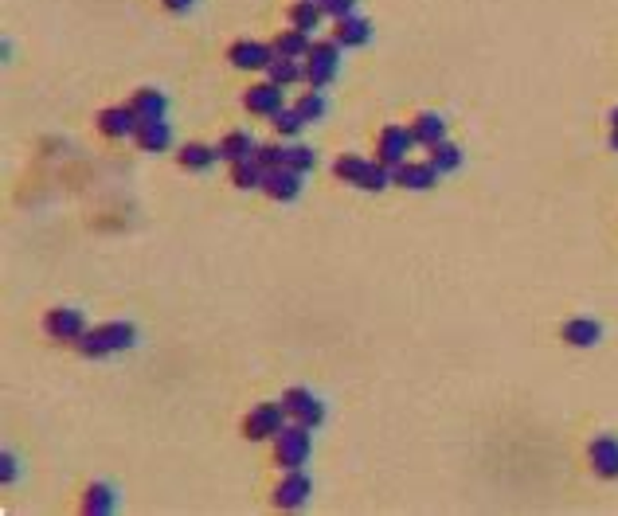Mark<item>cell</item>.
Instances as JSON below:
<instances>
[{
	"label": "cell",
	"mask_w": 618,
	"mask_h": 516,
	"mask_svg": "<svg viewBox=\"0 0 618 516\" xmlns=\"http://www.w3.org/2000/svg\"><path fill=\"white\" fill-rule=\"evenodd\" d=\"M215 160H220V149H212V145H184V149H180V165L192 168V172L212 168Z\"/></svg>",
	"instance_id": "4316f807"
},
{
	"label": "cell",
	"mask_w": 618,
	"mask_h": 516,
	"mask_svg": "<svg viewBox=\"0 0 618 516\" xmlns=\"http://www.w3.org/2000/svg\"><path fill=\"white\" fill-rule=\"evenodd\" d=\"M309 458V426L294 423V426H282L274 434V466L282 469H301Z\"/></svg>",
	"instance_id": "7a4b0ae2"
},
{
	"label": "cell",
	"mask_w": 618,
	"mask_h": 516,
	"mask_svg": "<svg viewBox=\"0 0 618 516\" xmlns=\"http://www.w3.org/2000/svg\"><path fill=\"white\" fill-rule=\"evenodd\" d=\"M192 4H196V0H165V8H172V13H188Z\"/></svg>",
	"instance_id": "e575fe53"
},
{
	"label": "cell",
	"mask_w": 618,
	"mask_h": 516,
	"mask_svg": "<svg viewBox=\"0 0 618 516\" xmlns=\"http://www.w3.org/2000/svg\"><path fill=\"white\" fill-rule=\"evenodd\" d=\"M309 477L301 469H286V477L278 481L274 486V504L278 509H286V512H294V509H301V504L309 501Z\"/></svg>",
	"instance_id": "52a82bcc"
},
{
	"label": "cell",
	"mask_w": 618,
	"mask_h": 516,
	"mask_svg": "<svg viewBox=\"0 0 618 516\" xmlns=\"http://www.w3.org/2000/svg\"><path fill=\"white\" fill-rule=\"evenodd\" d=\"M134 137H137V145L145 149V153H165L169 142H172V129H169L165 117H157V122H141Z\"/></svg>",
	"instance_id": "2e32d148"
},
{
	"label": "cell",
	"mask_w": 618,
	"mask_h": 516,
	"mask_svg": "<svg viewBox=\"0 0 618 516\" xmlns=\"http://www.w3.org/2000/svg\"><path fill=\"white\" fill-rule=\"evenodd\" d=\"M313 149H306V145H282V165L286 168H298V172H309L313 168Z\"/></svg>",
	"instance_id": "f1b7e54d"
},
{
	"label": "cell",
	"mask_w": 618,
	"mask_h": 516,
	"mask_svg": "<svg viewBox=\"0 0 618 516\" xmlns=\"http://www.w3.org/2000/svg\"><path fill=\"white\" fill-rule=\"evenodd\" d=\"M114 504H118L114 489H110V486H102V481H94V486L83 493V512L102 516V512H114Z\"/></svg>",
	"instance_id": "d4e9b609"
},
{
	"label": "cell",
	"mask_w": 618,
	"mask_h": 516,
	"mask_svg": "<svg viewBox=\"0 0 618 516\" xmlns=\"http://www.w3.org/2000/svg\"><path fill=\"white\" fill-rule=\"evenodd\" d=\"M321 16H325L321 0H298V4L290 8V24L301 28V31H313V28L321 24Z\"/></svg>",
	"instance_id": "484cf974"
},
{
	"label": "cell",
	"mask_w": 618,
	"mask_h": 516,
	"mask_svg": "<svg viewBox=\"0 0 618 516\" xmlns=\"http://www.w3.org/2000/svg\"><path fill=\"white\" fill-rule=\"evenodd\" d=\"M396 185L399 188H407V192H422V188H431L435 185V176H439V168L431 165V160H404L396 172Z\"/></svg>",
	"instance_id": "8fae6325"
},
{
	"label": "cell",
	"mask_w": 618,
	"mask_h": 516,
	"mask_svg": "<svg viewBox=\"0 0 618 516\" xmlns=\"http://www.w3.org/2000/svg\"><path fill=\"white\" fill-rule=\"evenodd\" d=\"M431 165H435L439 172H454L462 165V149L450 145V142H439L435 149H431Z\"/></svg>",
	"instance_id": "83f0119b"
},
{
	"label": "cell",
	"mask_w": 618,
	"mask_h": 516,
	"mask_svg": "<svg viewBox=\"0 0 618 516\" xmlns=\"http://www.w3.org/2000/svg\"><path fill=\"white\" fill-rule=\"evenodd\" d=\"M411 133H415V145L435 149L439 142H447V122H442L439 114H419L415 125H411Z\"/></svg>",
	"instance_id": "d6986e66"
},
{
	"label": "cell",
	"mask_w": 618,
	"mask_h": 516,
	"mask_svg": "<svg viewBox=\"0 0 618 516\" xmlns=\"http://www.w3.org/2000/svg\"><path fill=\"white\" fill-rule=\"evenodd\" d=\"M611 125L618 129V106H614V110H611Z\"/></svg>",
	"instance_id": "8d00e7d4"
},
{
	"label": "cell",
	"mask_w": 618,
	"mask_h": 516,
	"mask_svg": "<svg viewBox=\"0 0 618 516\" xmlns=\"http://www.w3.org/2000/svg\"><path fill=\"white\" fill-rule=\"evenodd\" d=\"M263 192H266L270 200H294L298 192H301V172L298 168H286V165L270 168L266 180H263Z\"/></svg>",
	"instance_id": "7c38bea8"
},
{
	"label": "cell",
	"mask_w": 618,
	"mask_h": 516,
	"mask_svg": "<svg viewBox=\"0 0 618 516\" xmlns=\"http://www.w3.org/2000/svg\"><path fill=\"white\" fill-rule=\"evenodd\" d=\"M286 426V407L278 403H258L251 415H247V423H243V434L251 438V443H263V438L270 434H278V430Z\"/></svg>",
	"instance_id": "277c9868"
},
{
	"label": "cell",
	"mask_w": 618,
	"mask_h": 516,
	"mask_svg": "<svg viewBox=\"0 0 618 516\" xmlns=\"http://www.w3.org/2000/svg\"><path fill=\"white\" fill-rule=\"evenodd\" d=\"M588 458H591V469L599 477H618V438L614 434H599L595 443L588 446Z\"/></svg>",
	"instance_id": "30bf717a"
},
{
	"label": "cell",
	"mask_w": 618,
	"mask_h": 516,
	"mask_svg": "<svg viewBox=\"0 0 618 516\" xmlns=\"http://www.w3.org/2000/svg\"><path fill=\"white\" fill-rule=\"evenodd\" d=\"M263 180H266V168L258 165L255 157H247V160H235V165H231V185H235V188L251 192V188H263Z\"/></svg>",
	"instance_id": "44dd1931"
},
{
	"label": "cell",
	"mask_w": 618,
	"mask_h": 516,
	"mask_svg": "<svg viewBox=\"0 0 618 516\" xmlns=\"http://www.w3.org/2000/svg\"><path fill=\"white\" fill-rule=\"evenodd\" d=\"M301 63L298 59H290V56H278L274 51V59H270V67H266V74H270V82L274 86H294L298 79H301Z\"/></svg>",
	"instance_id": "603a6c76"
},
{
	"label": "cell",
	"mask_w": 618,
	"mask_h": 516,
	"mask_svg": "<svg viewBox=\"0 0 618 516\" xmlns=\"http://www.w3.org/2000/svg\"><path fill=\"white\" fill-rule=\"evenodd\" d=\"M321 8H325V16H333V20H344V16H353L356 0H321Z\"/></svg>",
	"instance_id": "d6a6232c"
},
{
	"label": "cell",
	"mask_w": 618,
	"mask_h": 516,
	"mask_svg": "<svg viewBox=\"0 0 618 516\" xmlns=\"http://www.w3.org/2000/svg\"><path fill=\"white\" fill-rule=\"evenodd\" d=\"M611 145H614V153H618V129H611Z\"/></svg>",
	"instance_id": "d590c367"
},
{
	"label": "cell",
	"mask_w": 618,
	"mask_h": 516,
	"mask_svg": "<svg viewBox=\"0 0 618 516\" xmlns=\"http://www.w3.org/2000/svg\"><path fill=\"white\" fill-rule=\"evenodd\" d=\"M129 106H134V114L141 117V122H157V117H165L169 99L157 90V86H145V90L134 94V102H129Z\"/></svg>",
	"instance_id": "e0dca14e"
},
{
	"label": "cell",
	"mask_w": 618,
	"mask_h": 516,
	"mask_svg": "<svg viewBox=\"0 0 618 516\" xmlns=\"http://www.w3.org/2000/svg\"><path fill=\"white\" fill-rule=\"evenodd\" d=\"M137 125H141V117L134 114V106H114V110L99 114V129L106 137H129V133H137Z\"/></svg>",
	"instance_id": "5bb4252c"
},
{
	"label": "cell",
	"mask_w": 618,
	"mask_h": 516,
	"mask_svg": "<svg viewBox=\"0 0 618 516\" xmlns=\"http://www.w3.org/2000/svg\"><path fill=\"white\" fill-rule=\"evenodd\" d=\"M560 337L568 340L571 348H591V344H599V340H603V325H599L595 317H571L568 325H563Z\"/></svg>",
	"instance_id": "9a60e30c"
},
{
	"label": "cell",
	"mask_w": 618,
	"mask_h": 516,
	"mask_svg": "<svg viewBox=\"0 0 618 516\" xmlns=\"http://www.w3.org/2000/svg\"><path fill=\"white\" fill-rule=\"evenodd\" d=\"M0 477H4V486H13V481H16V458L13 454L0 458Z\"/></svg>",
	"instance_id": "836d02e7"
},
{
	"label": "cell",
	"mask_w": 618,
	"mask_h": 516,
	"mask_svg": "<svg viewBox=\"0 0 618 516\" xmlns=\"http://www.w3.org/2000/svg\"><path fill=\"white\" fill-rule=\"evenodd\" d=\"M255 160H258V165H263L266 172L278 168V165H282V145H258V149H255Z\"/></svg>",
	"instance_id": "1f68e13d"
},
{
	"label": "cell",
	"mask_w": 618,
	"mask_h": 516,
	"mask_svg": "<svg viewBox=\"0 0 618 516\" xmlns=\"http://www.w3.org/2000/svg\"><path fill=\"white\" fill-rule=\"evenodd\" d=\"M43 329H48L56 340H79L83 332H86V321H83L79 309L59 305V309H51V314L43 317Z\"/></svg>",
	"instance_id": "9c48e42d"
},
{
	"label": "cell",
	"mask_w": 618,
	"mask_h": 516,
	"mask_svg": "<svg viewBox=\"0 0 618 516\" xmlns=\"http://www.w3.org/2000/svg\"><path fill=\"white\" fill-rule=\"evenodd\" d=\"M325 110H329V106H325V94L318 90V86L298 99V114L306 117V122H318V117H325Z\"/></svg>",
	"instance_id": "f546056e"
},
{
	"label": "cell",
	"mask_w": 618,
	"mask_h": 516,
	"mask_svg": "<svg viewBox=\"0 0 618 516\" xmlns=\"http://www.w3.org/2000/svg\"><path fill=\"white\" fill-rule=\"evenodd\" d=\"M243 106L251 114H263V117H274L282 110V86L274 82H258V86H247L243 94Z\"/></svg>",
	"instance_id": "4fadbf2b"
},
{
	"label": "cell",
	"mask_w": 618,
	"mask_h": 516,
	"mask_svg": "<svg viewBox=\"0 0 618 516\" xmlns=\"http://www.w3.org/2000/svg\"><path fill=\"white\" fill-rule=\"evenodd\" d=\"M227 59H231L239 71H266L270 59H274V47H266V43H258V39H239L231 51H227Z\"/></svg>",
	"instance_id": "ba28073f"
},
{
	"label": "cell",
	"mask_w": 618,
	"mask_h": 516,
	"mask_svg": "<svg viewBox=\"0 0 618 516\" xmlns=\"http://www.w3.org/2000/svg\"><path fill=\"white\" fill-rule=\"evenodd\" d=\"M415 145V133L404 125H387L384 133H379V142H376V153H379V165H387V168H399L404 165V157H407V149Z\"/></svg>",
	"instance_id": "8992f818"
},
{
	"label": "cell",
	"mask_w": 618,
	"mask_h": 516,
	"mask_svg": "<svg viewBox=\"0 0 618 516\" xmlns=\"http://www.w3.org/2000/svg\"><path fill=\"white\" fill-rule=\"evenodd\" d=\"M368 160L364 157H356V153H349V157H341L337 165H333V176L337 180H344V185H356V188H364V176H368Z\"/></svg>",
	"instance_id": "cb8c5ba5"
},
{
	"label": "cell",
	"mask_w": 618,
	"mask_h": 516,
	"mask_svg": "<svg viewBox=\"0 0 618 516\" xmlns=\"http://www.w3.org/2000/svg\"><path fill=\"white\" fill-rule=\"evenodd\" d=\"M274 125H278V133L294 137V133H301V125H306V117L298 114V106H294V110H286V106H282V110L274 114Z\"/></svg>",
	"instance_id": "4dcf8cb0"
},
{
	"label": "cell",
	"mask_w": 618,
	"mask_h": 516,
	"mask_svg": "<svg viewBox=\"0 0 618 516\" xmlns=\"http://www.w3.org/2000/svg\"><path fill=\"white\" fill-rule=\"evenodd\" d=\"M333 39L344 43V47H364V43L372 39V24L361 16H344V20H337V28H333Z\"/></svg>",
	"instance_id": "ac0fdd59"
},
{
	"label": "cell",
	"mask_w": 618,
	"mask_h": 516,
	"mask_svg": "<svg viewBox=\"0 0 618 516\" xmlns=\"http://www.w3.org/2000/svg\"><path fill=\"white\" fill-rule=\"evenodd\" d=\"M137 340V329L129 325V321H106L99 329H86L79 340H74V348L83 352V357H110V352H126L134 348Z\"/></svg>",
	"instance_id": "6da1fadb"
},
{
	"label": "cell",
	"mask_w": 618,
	"mask_h": 516,
	"mask_svg": "<svg viewBox=\"0 0 618 516\" xmlns=\"http://www.w3.org/2000/svg\"><path fill=\"white\" fill-rule=\"evenodd\" d=\"M255 137L251 133H247V129H231V133H227L223 137V145H220V157L223 160H231V165H235V160H247V157H255Z\"/></svg>",
	"instance_id": "ffe728a7"
},
{
	"label": "cell",
	"mask_w": 618,
	"mask_h": 516,
	"mask_svg": "<svg viewBox=\"0 0 618 516\" xmlns=\"http://www.w3.org/2000/svg\"><path fill=\"white\" fill-rule=\"evenodd\" d=\"M282 407H286V415L294 418V423H306L309 430L325 423V403L313 391H306V387H290V391L282 395Z\"/></svg>",
	"instance_id": "3957f363"
},
{
	"label": "cell",
	"mask_w": 618,
	"mask_h": 516,
	"mask_svg": "<svg viewBox=\"0 0 618 516\" xmlns=\"http://www.w3.org/2000/svg\"><path fill=\"white\" fill-rule=\"evenodd\" d=\"M333 74H337V43L333 39H321V43H313L309 47V56H306V79L309 86H329L333 82Z\"/></svg>",
	"instance_id": "5b68a950"
},
{
	"label": "cell",
	"mask_w": 618,
	"mask_h": 516,
	"mask_svg": "<svg viewBox=\"0 0 618 516\" xmlns=\"http://www.w3.org/2000/svg\"><path fill=\"white\" fill-rule=\"evenodd\" d=\"M309 31H301V28H290V31H282V36L274 39V51L278 56H290V59H306L309 56Z\"/></svg>",
	"instance_id": "7402d4cb"
}]
</instances>
